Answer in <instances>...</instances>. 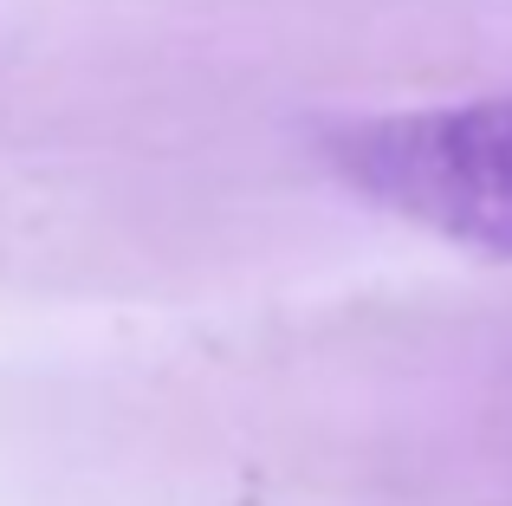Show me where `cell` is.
Masks as SVG:
<instances>
[{
	"instance_id": "obj_1",
	"label": "cell",
	"mask_w": 512,
	"mask_h": 506,
	"mask_svg": "<svg viewBox=\"0 0 512 506\" xmlns=\"http://www.w3.org/2000/svg\"><path fill=\"white\" fill-rule=\"evenodd\" d=\"M325 156L376 208L512 260V98L363 117L325 143Z\"/></svg>"
}]
</instances>
